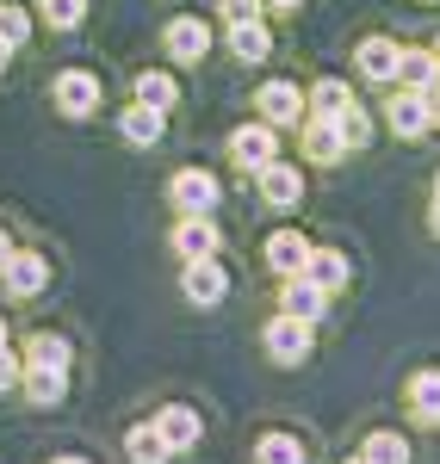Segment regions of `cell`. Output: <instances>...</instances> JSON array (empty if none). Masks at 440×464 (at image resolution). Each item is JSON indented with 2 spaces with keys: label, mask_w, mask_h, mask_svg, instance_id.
Instances as JSON below:
<instances>
[{
  "label": "cell",
  "mask_w": 440,
  "mask_h": 464,
  "mask_svg": "<svg viewBox=\"0 0 440 464\" xmlns=\"http://www.w3.org/2000/svg\"><path fill=\"white\" fill-rule=\"evenodd\" d=\"M267 353L279 359V365H304L310 359V322L279 310V316L267 322Z\"/></svg>",
  "instance_id": "1"
},
{
  "label": "cell",
  "mask_w": 440,
  "mask_h": 464,
  "mask_svg": "<svg viewBox=\"0 0 440 464\" xmlns=\"http://www.w3.org/2000/svg\"><path fill=\"white\" fill-rule=\"evenodd\" d=\"M230 161H236L242 174H260L267 161H279V143H273V124H242V130L230 137Z\"/></svg>",
  "instance_id": "2"
},
{
  "label": "cell",
  "mask_w": 440,
  "mask_h": 464,
  "mask_svg": "<svg viewBox=\"0 0 440 464\" xmlns=\"http://www.w3.org/2000/svg\"><path fill=\"white\" fill-rule=\"evenodd\" d=\"M181 291L199 304V310H211V304H223V291H230V273H223L211 254H199V260H186V279Z\"/></svg>",
  "instance_id": "3"
},
{
  "label": "cell",
  "mask_w": 440,
  "mask_h": 464,
  "mask_svg": "<svg viewBox=\"0 0 440 464\" xmlns=\"http://www.w3.org/2000/svg\"><path fill=\"white\" fill-rule=\"evenodd\" d=\"M385 118H391V130H397V137H422V130L435 124V100H428V93H416V87H397V93H391V106H385Z\"/></svg>",
  "instance_id": "4"
},
{
  "label": "cell",
  "mask_w": 440,
  "mask_h": 464,
  "mask_svg": "<svg viewBox=\"0 0 440 464\" xmlns=\"http://www.w3.org/2000/svg\"><path fill=\"white\" fill-rule=\"evenodd\" d=\"M174 205H181L186 217H211L218 211V179L205 174V168H181V174H174Z\"/></svg>",
  "instance_id": "5"
},
{
  "label": "cell",
  "mask_w": 440,
  "mask_h": 464,
  "mask_svg": "<svg viewBox=\"0 0 440 464\" xmlns=\"http://www.w3.org/2000/svg\"><path fill=\"white\" fill-rule=\"evenodd\" d=\"M161 44H168L174 63H205V50H211V25H205V19H174V25L161 32Z\"/></svg>",
  "instance_id": "6"
},
{
  "label": "cell",
  "mask_w": 440,
  "mask_h": 464,
  "mask_svg": "<svg viewBox=\"0 0 440 464\" xmlns=\"http://www.w3.org/2000/svg\"><path fill=\"white\" fill-rule=\"evenodd\" d=\"M50 93H56V106L69 111V118H87V111L100 106V81H93L87 69H69V74H56V87H50Z\"/></svg>",
  "instance_id": "7"
},
{
  "label": "cell",
  "mask_w": 440,
  "mask_h": 464,
  "mask_svg": "<svg viewBox=\"0 0 440 464\" xmlns=\"http://www.w3.org/2000/svg\"><path fill=\"white\" fill-rule=\"evenodd\" d=\"M0 285L13 291V297H37V291L50 285V266H44L37 254H6V266H0Z\"/></svg>",
  "instance_id": "8"
},
{
  "label": "cell",
  "mask_w": 440,
  "mask_h": 464,
  "mask_svg": "<svg viewBox=\"0 0 440 464\" xmlns=\"http://www.w3.org/2000/svg\"><path fill=\"white\" fill-rule=\"evenodd\" d=\"M118 130H124V143L155 149V143H161V130H168V111H161V106H149V100H137V106L118 118Z\"/></svg>",
  "instance_id": "9"
},
{
  "label": "cell",
  "mask_w": 440,
  "mask_h": 464,
  "mask_svg": "<svg viewBox=\"0 0 440 464\" xmlns=\"http://www.w3.org/2000/svg\"><path fill=\"white\" fill-rule=\"evenodd\" d=\"M260 118L267 124H298L304 118V93H298L292 81H267L260 87Z\"/></svg>",
  "instance_id": "10"
},
{
  "label": "cell",
  "mask_w": 440,
  "mask_h": 464,
  "mask_svg": "<svg viewBox=\"0 0 440 464\" xmlns=\"http://www.w3.org/2000/svg\"><path fill=\"white\" fill-rule=\"evenodd\" d=\"M255 179H260V198H267V205H298V198H304V179H298V168H286V161H267Z\"/></svg>",
  "instance_id": "11"
},
{
  "label": "cell",
  "mask_w": 440,
  "mask_h": 464,
  "mask_svg": "<svg viewBox=\"0 0 440 464\" xmlns=\"http://www.w3.org/2000/svg\"><path fill=\"white\" fill-rule=\"evenodd\" d=\"M155 433L168 440V452H192V446H199V415L174 402V409H161V415H155Z\"/></svg>",
  "instance_id": "12"
},
{
  "label": "cell",
  "mask_w": 440,
  "mask_h": 464,
  "mask_svg": "<svg viewBox=\"0 0 440 464\" xmlns=\"http://www.w3.org/2000/svg\"><path fill=\"white\" fill-rule=\"evenodd\" d=\"M341 130H335V118H323V111H317V118H310V124H304V155H310V161H323V168H335V161H341Z\"/></svg>",
  "instance_id": "13"
},
{
  "label": "cell",
  "mask_w": 440,
  "mask_h": 464,
  "mask_svg": "<svg viewBox=\"0 0 440 464\" xmlns=\"http://www.w3.org/2000/svg\"><path fill=\"white\" fill-rule=\"evenodd\" d=\"M440 81V56H428V50H397V81L391 87H416V93H428Z\"/></svg>",
  "instance_id": "14"
},
{
  "label": "cell",
  "mask_w": 440,
  "mask_h": 464,
  "mask_svg": "<svg viewBox=\"0 0 440 464\" xmlns=\"http://www.w3.org/2000/svg\"><path fill=\"white\" fill-rule=\"evenodd\" d=\"M304 260H310V242H304V236H292V229H279V236L267 242V266H273V273H286V279H292V273H304Z\"/></svg>",
  "instance_id": "15"
},
{
  "label": "cell",
  "mask_w": 440,
  "mask_h": 464,
  "mask_svg": "<svg viewBox=\"0 0 440 464\" xmlns=\"http://www.w3.org/2000/svg\"><path fill=\"white\" fill-rule=\"evenodd\" d=\"M323 304H329V291L317 285V279H304V273H292V285H286V316L317 322V316H323Z\"/></svg>",
  "instance_id": "16"
},
{
  "label": "cell",
  "mask_w": 440,
  "mask_h": 464,
  "mask_svg": "<svg viewBox=\"0 0 440 464\" xmlns=\"http://www.w3.org/2000/svg\"><path fill=\"white\" fill-rule=\"evenodd\" d=\"M174 248L186 260H199V254H218V229H211V217H186L181 229H174Z\"/></svg>",
  "instance_id": "17"
},
{
  "label": "cell",
  "mask_w": 440,
  "mask_h": 464,
  "mask_svg": "<svg viewBox=\"0 0 440 464\" xmlns=\"http://www.w3.org/2000/svg\"><path fill=\"white\" fill-rule=\"evenodd\" d=\"M304 279H317L323 291H341V285H347V254L310 248V260H304Z\"/></svg>",
  "instance_id": "18"
},
{
  "label": "cell",
  "mask_w": 440,
  "mask_h": 464,
  "mask_svg": "<svg viewBox=\"0 0 440 464\" xmlns=\"http://www.w3.org/2000/svg\"><path fill=\"white\" fill-rule=\"evenodd\" d=\"M63 391H69V365H32L25 372V396L32 402H63Z\"/></svg>",
  "instance_id": "19"
},
{
  "label": "cell",
  "mask_w": 440,
  "mask_h": 464,
  "mask_svg": "<svg viewBox=\"0 0 440 464\" xmlns=\"http://www.w3.org/2000/svg\"><path fill=\"white\" fill-rule=\"evenodd\" d=\"M360 74H367V81H397V44L367 37V44H360Z\"/></svg>",
  "instance_id": "20"
},
{
  "label": "cell",
  "mask_w": 440,
  "mask_h": 464,
  "mask_svg": "<svg viewBox=\"0 0 440 464\" xmlns=\"http://www.w3.org/2000/svg\"><path fill=\"white\" fill-rule=\"evenodd\" d=\"M230 44H236V56H242V63H267V50H273V37H267V25H260V19L230 25Z\"/></svg>",
  "instance_id": "21"
},
{
  "label": "cell",
  "mask_w": 440,
  "mask_h": 464,
  "mask_svg": "<svg viewBox=\"0 0 440 464\" xmlns=\"http://www.w3.org/2000/svg\"><path fill=\"white\" fill-rule=\"evenodd\" d=\"M409 409L422 421H440V372H416L409 378Z\"/></svg>",
  "instance_id": "22"
},
{
  "label": "cell",
  "mask_w": 440,
  "mask_h": 464,
  "mask_svg": "<svg viewBox=\"0 0 440 464\" xmlns=\"http://www.w3.org/2000/svg\"><path fill=\"white\" fill-rule=\"evenodd\" d=\"M124 452H131V464H168V440L155 428H131L124 433Z\"/></svg>",
  "instance_id": "23"
},
{
  "label": "cell",
  "mask_w": 440,
  "mask_h": 464,
  "mask_svg": "<svg viewBox=\"0 0 440 464\" xmlns=\"http://www.w3.org/2000/svg\"><path fill=\"white\" fill-rule=\"evenodd\" d=\"M255 464H304V446H298L292 433H260Z\"/></svg>",
  "instance_id": "24"
},
{
  "label": "cell",
  "mask_w": 440,
  "mask_h": 464,
  "mask_svg": "<svg viewBox=\"0 0 440 464\" xmlns=\"http://www.w3.org/2000/svg\"><path fill=\"white\" fill-rule=\"evenodd\" d=\"M335 130H341V143L347 149H360L372 137V118H367V106H360V100H347V106L335 111Z\"/></svg>",
  "instance_id": "25"
},
{
  "label": "cell",
  "mask_w": 440,
  "mask_h": 464,
  "mask_svg": "<svg viewBox=\"0 0 440 464\" xmlns=\"http://www.w3.org/2000/svg\"><path fill=\"white\" fill-rule=\"evenodd\" d=\"M37 13H44V25H56V32H74V25L87 19V0H37Z\"/></svg>",
  "instance_id": "26"
},
{
  "label": "cell",
  "mask_w": 440,
  "mask_h": 464,
  "mask_svg": "<svg viewBox=\"0 0 440 464\" xmlns=\"http://www.w3.org/2000/svg\"><path fill=\"white\" fill-rule=\"evenodd\" d=\"M137 100H149V106H174V100H181V87H174V74H143V81H137Z\"/></svg>",
  "instance_id": "27"
},
{
  "label": "cell",
  "mask_w": 440,
  "mask_h": 464,
  "mask_svg": "<svg viewBox=\"0 0 440 464\" xmlns=\"http://www.w3.org/2000/svg\"><path fill=\"white\" fill-rule=\"evenodd\" d=\"M367 459L372 464H409V446L397 440V433H372V440H367Z\"/></svg>",
  "instance_id": "28"
},
{
  "label": "cell",
  "mask_w": 440,
  "mask_h": 464,
  "mask_svg": "<svg viewBox=\"0 0 440 464\" xmlns=\"http://www.w3.org/2000/svg\"><path fill=\"white\" fill-rule=\"evenodd\" d=\"M347 100H354V93H347L341 81H317V87H310V106L323 111V118H335V111L347 106Z\"/></svg>",
  "instance_id": "29"
},
{
  "label": "cell",
  "mask_w": 440,
  "mask_h": 464,
  "mask_svg": "<svg viewBox=\"0 0 440 464\" xmlns=\"http://www.w3.org/2000/svg\"><path fill=\"white\" fill-rule=\"evenodd\" d=\"M32 365H69V341H56V334H37L32 347H25Z\"/></svg>",
  "instance_id": "30"
},
{
  "label": "cell",
  "mask_w": 440,
  "mask_h": 464,
  "mask_svg": "<svg viewBox=\"0 0 440 464\" xmlns=\"http://www.w3.org/2000/svg\"><path fill=\"white\" fill-rule=\"evenodd\" d=\"M25 32H32V13H19V6H0V37H6V44H25Z\"/></svg>",
  "instance_id": "31"
},
{
  "label": "cell",
  "mask_w": 440,
  "mask_h": 464,
  "mask_svg": "<svg viewBox=\"0 0 440 464\" xmlns=\"http://www.w3.org/2000/svg\"><path fill=\"white\" fill-rule=\"evenodd\" d=\"M260 6L267 0H223V25H249V19H260Z\"/></svg>",
  "instance_id": "32"
},
{
  "label": "cell",
  "mask_w": 440,
  "mask_h": 464,
  "mask_svg": "<svg viewBox=\"0 0 440 464\" xmlns=\"http://www.w3.org/2000/svg\"><path fill=\"white\" fill-rule=\"evenodd\" d=\"M13 384H19V359L0 347V391H13Z\"/></svg>",
  "instance_id": "33"
},
{
  "label": "cell",
  "mask_w": 440,
  "mask_h": 464,
  "mask_svg": "<svg viewBox=\"0 0 440 464\" xmlns=\"http://www.w3.org/2000/svg\"><path fill=\"white\" fill-rule=\"evenodd\" d=\"M6 63H13V44H6V37H0V69H6Z\"/></svg>",
  "instance_id": "34"
},
{
  "label": "cell",
  "mask_w": 440,
  "mask_h": 464,
  "mask_svg": "<svg viewBox=\"0 0 440 464\" xmlns=\"http://www.w3.org/2000/svg\"><path fill=\"white\" fill-rule=\"evenodd\" d=\"M6 254H13V242H6V229H0V266H6Z\"/></svg>",
  "instance_id": "35"
},
{
  "label": "cell",
  "mask_w": 440,
  "mask_h": 464,
  "mask_svg": "<svg viewBox=\"0 0 440 464\" xmlns=\"http://www.w3.org/2000/svg\"><path fill=\"white\" fill-rule=\"evenodd\" d=\"M267 6H286V13H298V6H304V0H267Z\"/></svg>",
  "instance_id": "36"
},
{
  "label": "cell",
  "mask_w": 440,
  "mask_h": 464,
  "mask_svg": "<svg viewBox=\"0 0 440 464\" xmlns=\"http://www.w3.org/2000/svg\"><path fill=\"white\" fill-rule=\"evenodd\" d=\"M428 100H435V118H440V81H435V87H428Z\"/></svg>",
  "instance_id": "37"
},
{
  "label": "cell",
  "mask_w": 440,
  "mask_h": 464,
  "mask_svg": "<svg viewBox=\"0 0 440 464\" xmlns=\"http://www.w3.org/2000/svg\"><path fill=\"white\" fill-rule=\"evenodd\" d=\"M428 223H435V236H440V198H435V211H428Z\"/></svg>",
  "instance_id": "38"
},
{
  "label": "cell",
  "mask_w": 440,
  "mask_h": 464,
  "mask_svg": "<svg viewBox=\"0 0 440 464\" xmlns=\"http://www.w3.org/2000/svg\"><path fill=\"white\" fill-rule=\"evenodd\" d=\"M347 464H372V459H367V452H360V459H347Z\"/></svg>",
  "instance_id": "39"
},
{
  "label": "cell",
  "mask_w": 440,
  "mask_h": 464,
  "mask_svg": "<svg viewBox=\"0 0 440 464\" xmlns=\"http://www.w3.org/2000/svg\"><path fill=\"white\" fill-rule=\"evenodd\" d=\"M56 464H87V459H56Z\"/></svg>",
  "instance_id": "40"
},
{
  "label": "cell",
  "mask_w": 440,
  "mask_h": 464,
  "mask_svg": "<svg viewBox=\"0 0 440 464\" xmlns=\"http://www.w3.org/2000/svg\"><path fill=\"white\" fill-rule=\"evenodd\" d=\"M0 347H6V322H0Z\"/></svg>",
  "instance_id": "41"
}]
</instances>
